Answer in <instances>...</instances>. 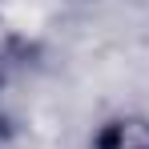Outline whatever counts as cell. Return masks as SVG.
Wrapping results in <instances>:
<instances>
[{
    "mask_svg": "<svg viewBox=\"0 0 149 149\" xmlns=\"http://www.w3.org/2000/svg\"><path fill=\"white\" fill-rule=\"evenodd\" d=\"M101 149H149V125L117 121L101 133Z\"/></svg>",
    "mask_w": 149,
    "mask_h": 149,
    "instance_id": "cell-1",
    "label": "cell"
}]
</instances>
